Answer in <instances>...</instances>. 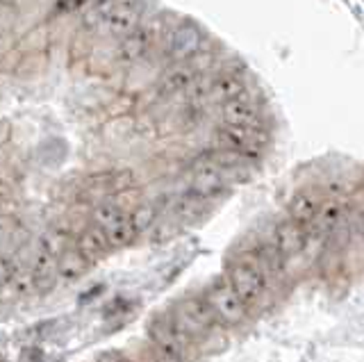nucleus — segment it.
<instances>
[{"label":"nucleus","instance_id":"nucleus-1","mask_svg":"<svg viewBox=\"0 0 364 362\" xmlns=\"http://www.w3.org/2000/svg\"><path fill=\"white\" fill-rule=\"evenodd\" d=\"M173 26H166V18L164 16H151V18H144V23L136 28L130 35H125L123 39H119L117 43V50H114V60H117L121 66H136L141 64L151 50L155 48V43L171 32Z\"/></svg>","mask_w":364,"mask_h":362},{"label":"nucleus","instance_id":"nucleus-2","mask_svg":"<svg viewBox=\"0 0 364 362\" xmlns=\"http://www.w3.org/2000/svg\"><path fill=\"white\" fill-rule=\"evenodd\" d=\"M228 282L237 292V297L242 299L248 308L257 305L269 289V278L264 276V271L259 269L253 255H239L228 265Z\"/></svg>","mask_w":364,"mask_h":362},{"label":"nucleus","instance_id":"nucleus-3","mask_svg":"<svg viewBox=\"0 0 364 362\" xmlns=\"http://www.w3.org/2000/svg\"><path fill=\"white\" fill-rule=\"evenodd\" d=\"M146 7V0H107L105 5L98 7L100 30L107 37L123 39L144 23Z\"/></svg>","mask_w":364,"mask_h":362},{"label":"nucleus","instance_id":"nucleus-4","mask_svg":"<svg viewBox=\"0 0 364 362\" xmlns=\"http://www.w3.org/2000/svg\"><path fill=\"white\" fill-rule=\"evenodd\" d=\"M205 301L212 308L216 321L223 326L242 324L248 314V305L237 297V292L232 289L225 276H219L210 282L208 289H205Z\"/></svg>","mask_w":364,"mask_h":362},{"label":"nucleus","instance_id":"nucleus-5","mask_svg":"<svg viewBox=\"0 0 364 362\" xmlns=\"http://www.w3.org/2000/svg\"><path fill=\"white\" fill-rule=\"evenodd\" d=\"M216 144L223 151H232L255 160L269 144V132L262 126H223L216 130Z\"/></svg>","mask_w":364,"mask_h":362},{"label":"nucleus","instance_id":"nucleus-6","mask_svg":"<svg viewBox=\"0 0 364 362\" xmlns=\"http://www.w3.org/2000/svg\"><path fill=\"white\" fill-rule=\"evenodd\" d=\"M173 321L189 339L208 335L212 328L219 324L208 301H205V297H187L178 301L173 310Z\"/></svg>","mask_w":364,"mask_h":362},{"label":"nucleus","instance_id":"nucleus-7","mask_svg":"<svg viewBox=\"0 0 364 362\" xmlns=\"http://www.w3.org/2000/svg\"><path fill=\"white\" fill-rule=\"evenodd\" d=\"M205 32L196 23H176L164 37V55L171 64L187 62L203 50Z\"/></svg>","mask_w":364,"mask_h":362},{"label":"nucleus","instance_id":"nucleus-8","mask_svg":"<svg viewBox=\"0 0 364 362\" xmlns=\"http://www.w3.org/2000/svg\"><path fill=\"white\" fill-rule=\"evenodd\" d=\"M148 339L155 346L157 353L164 356H173V358H185L187 356V346H189V337L178 328L173 321V316H155V319L148 324Z\"/></svg>","mask_w":364,"mask_h":362},{"label":"nucleus","instance_id":"nucleus-9","mask_svg":"<svg viewBox=\"0 0 364 362\" xmlns=\"http://www.w3.org/2000/svg\"><path fill=\"white\" fill-rule=\"evenodd\" d=\"M228 180L223 176V171L216 162L212 160L210 153H203L196 157V162L191 164V191H196L203 198H212L216 194H221L225 189Z\"/></svg>","mask_w":364,"mask_h":362},{"label":"nucleus","instance_id":"nucleus-10","mask_svg":"<svg viewBox=\"0 0 364 362\" xmlns=\"http://www.w3.org/2000/svg\"><path fill=\"white\" fill-rule=\"evenodd\" d=\"M262 100L253 94H239L221 105V121L225 126H262Z\"/></svg>","mask_w":364,"mask_h":362},{"label":"nucleus","instance_id":"nucleus-11","mask_svg":"<svg viewBox=\"0 0 364 362\" xmlns=\"http://www.w3.org/2000/svg\"><path fill=\"white\" fill-rule=\"evenodd\" d=\"M307 240H310V230H307L305 225L296 223L291 219H284L276 225V228H273L271 244L276 246V251L284 260H291V257L301 255L305 251Z\"/></svg>","mask_w":364,"mask_h":362},{"label":"nucleus","instance_id":"nucleus-12","mask_svg":"<svg viewBox=\"0 0 364 362\" xmlns=\"http://www.w3.org/2000/svg\"><path fill=\"white\" fill-rule=\"evenodd\" d=\"M200 73L193 69L189 62H178V64H168V69L157 78L155 82V94L162 98L171 96H185L187 89L193 85Z\"/></svg>","mask_w":364,"mask_h":362},{"label":"nucleus","instance_id":"nucleus-13","mask_svg":"<svg viewBox=\"0 0 364 362\" xmlns=\"http://www.w3.org/2000/svg\"><path fill=\"white\" fill-rule=\"evenodd\" d=\"M246 89H248V85H246L244 73L237 71V69H228V71H221L212 78L208 100L223 105V103H228V100L237 98L239 94H244Z\"/></svg>","mask_w":364,"mask_h":362},{"label":"nucleus","instance_id":"nucleus-14","mask_svg":"<svg viewBox=\"0 0 364 362\" xmlns=\"http://www.w3.org/2000/svg\"><path fill=\"white\" fill-rule=\"evenodd\" d=\"M323 196L318 194L316 189H299L294 191L289 203H287V219L301 223V225H310L314 214L318 210V206H321Z\"/></svg>","mask_w":364,"mask_h":362},{"label":"nucleus","instance_id":"nucleus-15","mask_svg":"<svg viewBox=\"0 0 364 362\" xmlns=\"http://www.w3.org/2000/svg\"><path fill=\"white\" fill-rule=\"evenodd\" d=\"M346 214V203L344 198H335V196H328L321 201L318 206L314 219H312V228L316 235H330L339 228L341 219Z\"/></svg>","mask_w":364,"mask_h":362},{"label":"nucleus","instance_id":"nucleus-16","mask_svg":"<svg viewBox=\"0 0 364 362\" xmlns=\"http://www.w3.org/2000/svg\"><path fill=\"white\" fill-rule=\"evenodd\" d=\"M73 246L89 260L91 265L105 257V255L109 253V248H112V246L107 244L105 233H102V230L98 228V225H94V223L87 225L85 230H80V233H77Z\"/></svg>","mask_w":364,"mask_h":362},{"label":"nucleus","instance_id":"nucleus-17","mask_svg":"<svg viewBox=\"0 0 364 362\" xmlns=\"http://www.w3.org/2000/svg\"><path fill=\"white\" fill-rule=\"evenodd\" d=\"M89 267H91L89 260L80 253L75 246H68L66 251L57 257L55 274H57V278H62V280H77V278H82L87 274Z\"/></svg>","mask_w":364,"mask_h":362},{"label":"nucleus","instance_id":"nucleus-18","mask_svg":"<svg viewBox=\"0 0 364 362\" xmlns=\"http://www.w3.org/2000/svg\"><path fill=\"white\" fill-rule=\"evenodd\" d=\"M250 255L255 257V262L259 265L262 271H264V276L269 280H280L284 276V271H287V260L276 251V246L271 242L259 244Z\"/></svg>","mask_w":364,"mask_h":362},{"label":"nucleus","instance_id":"nucleus-19","mask_svg":"<svg viewBox=\"0 0 364 362\" xmlns=\"http://www.w3.org/2000/svg\"><path fill=\"white\" fill-rule=\"evenodd\" d=\"M100 230L105 233L107 244L112 248H125V246H130L134 242V237H136V230L132 228V221L128 217V212H123L121 217H117L109 225H105V228H100Z\"/></svg>","mask_w":364,"mask_h":362},{"label":"nucleus","instance_id":"nucleus-20","mask_svg":"<svg viewBox=\"0 0 364 362\" xmlns=\"http://www.w3.org/2000/svg\"><path fill=\"white\" fill-rule=\"evenodd\" d=\"M205 208H208V198H203L196 194V191L189 189L182 196H178L176 206H173V214L180 221H193L205 212Z\"/></svg>","mask_w":364,"mask_h":362},{"label":"nucleus","instance_id":"nucleus-21","mask_svg":"<svg viewBox=\"0 0 364 362\" xmlns=\"http://www.w3.org/2000/svg\"><path fill=\"white\" fill-rule=\"evenodd\" d=\"M157 206L155 203H151V201H139L136 206L128 212V217H130V221H132V228L136 230V235L139 233H144V230H148L151 225L157 221Z\"/></svg>","mask_w":364,"mask_h":362},{"label":"nucleus","instance_id":"nucleus-22","mask_svg":"<svg viewBox=\"0 0 364 362\" xmlns=\"http://www.w3.org/2000/svg\"><path fill=\"white\" fill-rule=\"evenodd\" d=\"M91 0H55V5L50 9L53 16H64V14H75L82 7H87Z\"/></svg>","mask_w":364,"mask_h":362},{"label":"nucleus","instance_id":"nucleus-23","mask_svg":"<svg viewBox=\"0 0 364 362\" xmlns=\"http://www.w3.org/2000/svg\"><path fill=\"white\" fill-rule=\"evenodd\" d=\"M14 278V267H11L9 260L0 253V287L9 285V280Z\"/></svg>","mask_w":364,"mask_h":362},{"label":"nucleus","instance_id":"nucleus-24","mask_svg":"<svg viewBox=\"0 0 364 362\" xmlns=\"http://www.w3.org/2000/svg\"><path fill=\"white\" fill-rule=\"evenodd\" d=\"M96 362H132L128 356H123L121 351H105V353H98Z\"/></svg>","mask_w":364,"mask_h":362},{"label":"nucleus","instance_id":"nucleus-25","mask_svg":"<svg viewBox=\"0 0 364 362\" xmlns=\"http://www.w3.org/2000/svg\"><path fill=\"white\" fill-rule=\"evenodd\" d=\"M128 308H130L128 301H123V299H114V301H112V305H107V308H105V314H117V312L128 310Z\"/></svg>","mask_w":364,"mask_h":362},{"label":"nucleus","instance_id":"nucleus-26","mask_svg":"<svg viewBox=\"0 0 364 362\" xmlns=\"http://www.w3.org/2000/svg\"><path fill=\"white\" fill-rule=\"evenodd\" d=\"M362 230H364V210H362Z\"/></svg>","mask_w":364,"mask_h":362}]
</instances>
